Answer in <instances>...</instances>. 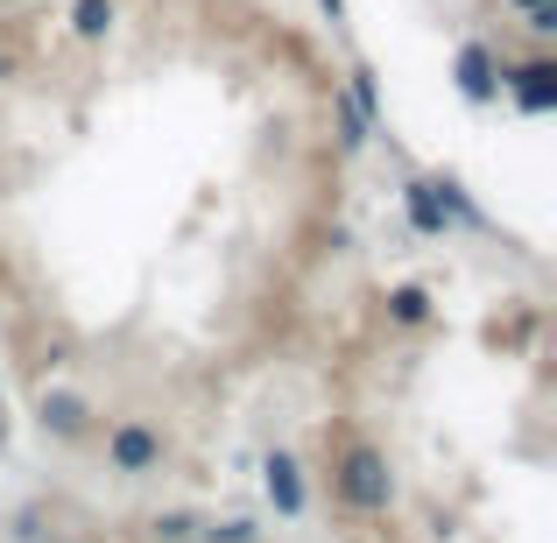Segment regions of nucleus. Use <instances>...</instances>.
Listing matches in <instances>:
<instances>
[{
	"label": "nucleus",
	"instance_id": "20e7f679",
	"mask_svg": "<svg viewBox=\"0 0 557 543\" xmlns=\"http://www.w3.org/2000/svg\"><path fill=\"white\" fill-rule=\"evenodd\" d=\"M261 473H269V502L283 508V516H304V473H297V459H289V452H269Z\"/></svg>",
	"mask_w": 557,
	"mask_h": 543
},
{
	"label": "nucleus",
	"instance_id": "f8f14e48",
	"mask_svg": "<svg viewBox=\"0 0 557 543\" xmlns=\"http://www.w3.org/2000/svg\"><path fill=\"white\" fill-rule=\"evenodd\" d=\"M205 543H261V530H255V522H212Z\"/></svg>",
	"mask_w": 557,
	"mask_h": 543
},
{
	"label": "nucleus",
	"instance_id": "423d86ee",
	"mask_svg": "<svg viewBox=\"0 0 557 543\" xmlns=\"http://www.w3.org/2000/svg\"><path fill=\"white\" fill-rule=\"evenodd\" d=\"M516 99H522V113H550L557 107V64H522L516 71Z\"/></svg>",
	"mask_w": 557,
	"mask_h": 543
},
{
	"label": "nucleus",
	"instance_id": "1a4fd4ad",
	"mask_svg": "<svg viewBox=\"0 0 557 543\" xmlns=\"http://www.w3.org/2000/svg\"><path fill=\"white\" fill-rule=\"evenodd\" d=\"M388 318H395V325H423V318H431V297H423L417 283H403V289L388 297Z\"/></svg>",
	"mask_w": 557,
	"mask_h": 543
},
{
	"label": "nucleus",
	"instance_id": "9b49d317",
	"mask_svg": "<svg viewBox=\"0 0 557 543\" xmlns=\"http://www.w3.org/2000/svg\"><path fill=\"white\" fill-rule=\"evenodd\" d=\"M339 141H346V149H360V141H368V113H360L354 99L339 107Z\"/></svg>",
	"mask_w": 557,
	"mask_h": 543
},
{
	"label": "nucleus",
	"instance_id": "0eeeda50",
	"mask_svg": "<svg viewBox=\"0 0 557 543\" xmlns=\"http://www.w3.org/2000/svg\"><path fill=\"white\" fill-rule=\"evenodd\" d=\"M409 226L445 233V198H437V184H409Z\"/></svg>",
	"mask_w": 557,
	"mask_h": 543
},
{
	"label": "nucleus",
	"instance_id": "6e6552de",
	"mask_svg": "<svg viewBox=\"0 0 557 543\" xmlns=\"http://www.w3.org/2000/svg\"><path fill=\"white\" fill-rule=\"evenodd\" d=\"M71 28H78L85 42H99L113 28V0H78V8H71Z\"/></svg>",
	"mask_w": 557,
	"mask_h": 543
},
{
	"label": "nucleus",
	"instance_id": "f257e3e1",
	"mask_svg": "<svg viewBox=\"0 0 557 543\" xmlns=\"http://www.w3.org/2000/svg\"><path fill=\"white\" fill-rule=\"evenodd\" d=\"M339 502H354V508H388L395 502V480H388V459H381L374 445H354L339 459Z\"/></svg>",
	"mask_w": 557,
	"mask_h": 543
},
{
	"label": "nucleus",
	"instance_id": "f03ea898",
	"mask_svg": "<svg viewBox=\"0 0 557 543\" xmlns=\"http://www.w3.org/2000/svg\"><path fill=\"white\" fill-rule=\"evenodd\" d=\"M107 459H113V473H149V466H163V437L127 417V423L107 431Z\"/></svg>",
	"mask_w": 557,
	"mask_h": 543
},
{
	"label": "nucleus",
	"instance_id": "7ed1b4c3",
	"mask_svg": "<svg viewBox=\"0 0 557 543\" xmlns=\"http://www.w3.org/2000/svg\"><path fill=\"white\" fill-rule=\"evenodd\" d=\"M451 78H459V92L473 99V107H480V99H494V50H487V42H466L459 64H451Z\"/></svg>",
	"mask_w": 557,
	"mask_h": 543
},
{
	"label": "nucleus",
	"instance_id": "39448f33",
	"mask_svg": "<svg viewBox=\"0 0 557 543\" xmlns=\"http://www.w3.org/2000/svg\"><path fill=\"white\" fill-rule=\"evenodd\" d=\"M36 417H42V431H57V437H78V431H85V417H92V409H85L78 395H64V388H42Z\"/></svg>",
	"mask_w": 557,
	"mask_h": 543
},
{
	"label": "nucleus",
	"instance_id": "ddd939ff",
	"mask_svg": "<svg viewBox=\"0 0 557 543\" xmlns=\"http://www.w3.org/2000/svg\"><path fill=\"white\" fill-rule=\"evenodd\" d=\"M325 14H332V22H339V14H346V0H325Z\"/></svg>",
	"mask_w": 557,
	"mask_h": 543
},
{
	"label": "nucleus",
	"instance_id": "4468645a",
	"mask_svg": "<svg viewBox=\"0 0 557 543\" xmlns=\"http://www.w3.org/2000/svg\"><path fill=\"white\" fill-rule=\"evenodd\" d=\"M522 8H550V0H522Z\"/></svg>",
	"mask_w": 557,
	"mask_h": 543
},
{
	"label": "nucleus",
	"instance_id": "9d476101",
	"mask_svg": "<svg viewBox=\"0 0 557 543\" xmlns=\"http://www.w3.org/2000/svg\"><path fill=\"white\" fill-rule=\"evenodd\" d=\"M198 536V522L184 516V508H170V516H156V543H190Z\"/></svg>",
	"mask_w": 557,
	"mask_h": 543
}]
</instances>
